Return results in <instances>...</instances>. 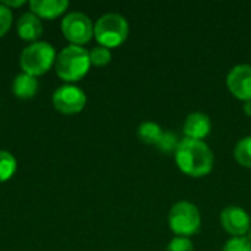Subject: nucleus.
<instances>
[{
  "label": "nucleus",
  "mask_w": 251,
  "mask_h": 251,
  "mask_svg": "<svg viewBox=\"0 0 251 251\" xmlns=\"http://www.w3.org/2000/svg\"><path fill=\"white\" fill-rule=\"evenodd\" d=\"M247 240L250 241V244H251V228H250V231H249V234H247Z\"/></svg>",
  "instance_id": "24"
},
{
  "label": "nucleus",
  "mask_w": 251,
  "mask_h": 251,
  "mask_svg": "<svg viewBox=\"0 0 251 251\" xmlns=\"http://www.w3.org/2000/svg\"><path fill=\"white\" fill-rule=\"evenodd\" d=\"M210 129H212L210 118L204 113H200V112L190 113L185 119V124H184L185 138H191V140L201 141L203 138H206L210 134Z\"/></svg>",
  "instance_id": "10"
},
{
  "label": "nucleus",
  "mask_w": 251,
  "mask_h": 251,
  "mask_svg": "<svg viewBox=\"0 0 251 251\" xmlns=\"http://www.w3.org/2000/svg\"><path fill=\"white\" fill-rule=\"evenodd\" d=\"M1 4H4L6 7H9V9H10V7H19V6H24V4H25V1H24V0H19V1H7V0H6V1H3Z\"/></svg>",
  "instance_id": "22"
},
{
  "label": "nucleus",
  "mask_w": 251,
  "mask_h": 251,
  "mask_svg": "<svg viewBox=\"0 0 251 251\" xmlns=\"http://www.w3.org/2000/svg\"><path fill=\"white\" fill-rule=\"evenodd\" d=\"M179 143L181 141L178 140L176 134H174V132H163V135H162V138H160V141L157 143L156 147L162 153H165V154H169V153H174L175 154Z\"/></svg>",
  "instance_id": "17"
},
{
  "label": "nucleus",
  "mask_w": 251,
  "mask_h": 251,
  "mask_svg": "<svg viewBox=\"0 0 251 251\" xmlns=\"http://www.w3.org/2000/svg\"><path fill=\"white\" fill-rule=\"evenodd\" d=\"M234 156L241 166L251 168V137H246L237 143Z\"/></svg>",
  "instance_id": "16"
},
{
  "label": "nucleus",
  "mask_w": 251,
  "mask_h": 251,
  "mask_svg": "<svg viewBox=\"0 0 251 251\" xmlns=\"http://www.w3.org/2000/svg\"><path fill=\"white\" fill-rule=\"evenodd\" d=\"M110 59H112L110 50L103 46H97L90 51V62L94 66H104L110 62Z\"/></svg>",
  "instance_id": "18"
},
{
  "label": "nucleus",
  "mask_w": 251,
  "mask_h": 251,
  "mask_svg": "<svg viewBox=\"0 0 251 251\" xmlns=\"http://www.w3.org/2000/svg\"><path fill=\"white\" fill-rule=\"evenodd\" d=\"M129 32L126 19L119 13H106L94 24V37L106 49L121 46Z\"/></svg>",
  "instance_id": "4"
},
{
  "label": "nucleus",
  "mask_w": 251,
  "mask_h": 251,
  "mask_svg": "<svg viewBox=\"0 0 251 251\" xmlns=\"http://www.w3.org/2000/svg\"><path fill=\"white\" fill-rule=\"evenodd\" d=\"M166 251H194L193 243L190 238L184 237H175L166 247Z\"/></svg>",
  "instance_id": "20"
},
{
  "label": "nucleus",
  "mask_w": 251,
  "mask_h": 251,
  "mask_svg": "<svg viewBox=\"0 0 251 251\" xmlns=\"http://www.w3.org/2000/svg\"><path fill=\"white\" fill-rule=\"evenodd\" d=\"M12 91L18 99H31L38 91V81L28 74H19L12 84Z\"/></svg>",
  "instance_id": "13"
},
{
  "label": "nucleus",
  "mask_w": 251,
  "mask_h": 251,
  "mask_svg": "<svg viewBox=\"0 0 251 251\" xmlns=\"http://www.w3.org/2000/svg\"><path fill=\"white\" fill-rule=\"evenodd\" d=\"M62 32L74 46H82L94 35L91 19L81 12H71L62 21Z\"/></svg>",
  "instance_id": "6"
},
{
  "label": "nucleus",
  "mask_w": 251,
  "mask_h": 251,
  "mask_svg": "<svg viewBox=\"0 0 251 251\" xmlns=\"http://www.w3.org/2000/svg\"><path fill=\"white\" fill-rule=\"evenodd\" d=\"M169 226L178 237L188 238L200 231L201 216L197 209L190 201H178L172 206L169 212Z\"/></svg>",
  "instance_id": "5"
},
{
  "label": "nucleus",
  "mask_w": 251,
  "mask_h": 251,
  "mask_svg": "<svg viewBox=\"0 0 251 251\" xmlns=\"http://www.w3.org/2000/svg\"><path fill=\"white\" fill-rule=\"evenodd\" d=\"M56 62V51L50 43L35 41L26 46L21 54V68L24 74L31 76H40L46 74Z\"/></svg>",
  "instance_id": "3"
},
{
  "label": "nucleus",
  "mask_w": 251,
  "mask_h": 251,
  "mask_svg": "<svg viewBox=\"0 0 251 251\" xmlns=\"http://www.w3.org/2000/svg\"><path fill=\"white\" fill-rule=\"evenodd\" d=\"M244 113L247 116H251V101H246L244 103Z\"/></svg>",
  "instance_id": "23"
},
{
  "label": "nucleus",
  "mask_w": 251,
  "mask_h": 251,
  "mask_svg": "<svg viewBox=\"0 0 251 251\" xmlns=\"http://www.w3.org/2000/svg\"><path fill=\"white\" fill-rule=\"evenodd\" d=\"M15 172H16L15 157L6 150H0V182L10 179Z\"/></svg>",
  "instance_id": "15"
},
{
  "label": "nucleus",
  "mask_w": 251,
  "mask_h": 251,
  "mask_svg": "<svg viewBox=\"0 0 251 251\" xmlns=\"http://www.w3.org/2000/svg\"><path fill=\"white\" fill-rule=\"evenodd\" d=\"M221 224L224 229L232 237H244L251 228V219L249 213L237 206L225 207L221 213Z\"/></svg>",
  "instance_id": "8"
},
{
  "label": "nucleus",
  "mask_w": 251,
  "mask_h": 251,
  "mask_svg": "<svg viewBox=\"0 0 251 251\" xmlns=\"http://www.w3.org/2000/svg\"><path fill=\"white\" fill-rule=\"evenodd\" d=\"M228 90L234 97L246 101H251V65H237L226 76Z\"/></svg>",
  "instance_id": "9"
},
{
  "label": "nucleus",
  "mask_w": 251,
  "mask_h": 251,
  "mask_svg": "<svg viewBox=\"0 0 251 251\" xmlns=\"http://www.w3.org/2000/svg\"><path fill=\"white\" fill-rule=\"evenodd\" d=\"M87 103L85 93L75 85H62L53 93V106L65 115L79 113Z\"/></svg>",
  "instance_id": "7"
},
{
  "label": "nucleus",
  "mask_w": 251,
  "mask_h": 251,
  "mask_svg": "<svg viewBox=\"0 0 251 251\" xmlns=\"http://www.w3.org/2000/svg\"><path fill=\"white\" fill-rule=\"evenodd\" d=\"M222 251H251V244L247 237H232L225 243Z\"/></svg>",
  "instance_id": "19"
},
{
  "label": "nucleus",
  "mask_w": 251,
  "mask_h": 251,
  "mask_svg": "<svg viewBox=\"0 0 251 251\" xmlns=\"http://www.w3.org/2000/svg\"><path fill=\"white\" fill-rule=\"evenodd\" d=\"M137 135H138L140 141H143L144 144L157 146V143L160 141V138L163 135V131H162L159 124L151 122V121H146L138 126Z\"/></svg>",
  "instance_id": "14"
},
{
  "label": "nucleus",
  "mask_w": 251,
  "mask_h": 251,
  "mask_svg": "<svg viewBox=\"0 0 251 251\" xmlns=\"http://www.w3.org/2000/svg\"><path fill=\"white\" fill-rule=\"evenodd\" d=\"M69 3L66 0H31L29 12L37 15L38 18L54 19L62 15L68 9Z\"/></svg>",
  "instance_id": "11"
},
{
  "label": "nucleus",
  "mask_w": 251,
  "mask_h": 251,
  "mask_svg": "<svg viewBox=\"0 0 251 251\" xmlns=\"http://www.w3.org/2000/svg\"><path fill=\"white\" fill-rule=\"evenodd\" d=\"M18 34L22 40L25 41H34L43 34V24L40 21V18L37 15H34L32 12H26L24 13L19 19H18Z\"/></svg>",
  "instance_id": "12"
},
{
  "label": "nucleus",
  "mask_w": 251,
  "mask_h": 251,
  "mask_svg": "<svg viewBox=\"0 0 251 251\" xmlns=\"http://www.w3.org/2000/svg\"><path fill=\"white\" fill-rule=\"evenodd\" d=\"M12 25V10L0 3V37H3Z\"/></svg>",
  "instance_id": "21"
},
{
  "label": "nucleus",
  "mask_w": 251,
  "mask_h": 251,
  "mask_svg": "<svg viewBox=\"0 0 251 251\" xmlns=\"http://www.w3.org/2000/svg\"><path fill=\"white\" fill-rule=\"evenodd\" d=\"M91 66L90 51L81 46L65 47L56 59V74L60 79L68 82H75L84 78Z\"/></svg>",
  "instance_id": "2"
},
{
  "label": "nucleus",
  "mask_w": 251,
  "mask_h": 251,
  "mask_svg": "<svg viewBox=\"0 0 251 251\" xmlns=\"http://www.w3.org/2000/svg\"><path fill=\"white\" fill-rule=\"evenodd\" d=\"M175 162L185 175L201 178L213 171L215 156L204 141L184 138L175 151Z\"/></svg>",
  "instance_id": "1"
}]
</instances>
